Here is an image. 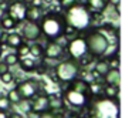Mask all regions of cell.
I'll use <instances>...</instances> for the list:
<instances>
[{
  "mask_svg": "<svg viewBox=\"0 0 132 118\" xmlns=\"http://www.w3.org/2000/svg\"><path fill=\"white\" fill-rule=\"evenodd\" d=\"M84 37L87 44V51L94 58L104 57L109 47V37L100 27H88L87 30L80 33Z\"/></svg>",
  "mask_w": 132,
  "mask_h": 118,
  "instance_id": "6da1fadb",
  "label": "cell"
},
{
  "mask_svg": "<svg viewBox=\"0 0 132 118\" xmlns=\"http://www.w3.org/2000/svg\"><path fill=\"white\" fill-rule=\"evenodd\" d=\"M65 23L77 29L78 32H84L91 26V12L84 2H77L68 9L61 10Z\"/></svg>",
  "mask_w": 132,
  "mask_h": 118,
  "instance_id": "7a4b0ae2",
  "label": "cell"
},
{
  "mask_svg": "<svg viewBox=\"0 0 132 118\" xmlns=\"http://www.w3.org/2000/svg\"><path fill=\"white\" fill-rule=\"evenodd\" d=\"M41 29V34L47 40H54L60 34H63L64 27H65V19L61 12H51L46 10L43 17L38 21Z\"/></svg>",
  "mask_w": 132,
  "mask_h": 118,
  "instance_id": "3957f363",
  "label": "cell"
},
{
  "mask_svg": "<svg viewBox=\"0 0 132 118\" xmlns=\"http://www.w3.org/2000/svg\"><path fill=\"white\" fill-rule=\"evenodd\" d=\"M81 67L78 64L77 60L71 57H65L63 60L57 61L54 66V71L57 75L58 84L60 83H70L71 80H74L75 77H78Z\"/></svg>",
  "mask_w": 132,
  "mask_h": 118,
  "instance_id": "277c9868",
  "label": "cell"
},
{
  "mask_svg": "<svg viewBox=\"0 0 132 118\" xmlns=\"http://www.w3.org/2000/svg\"><path fill=\"white\" fill-rule=\"evenodd\" d=\"M61 85H64L61 88V94H63V98L65 101V104L70 107V108L75 109V111L81 112V111H85V108L88 107V104L92 101L91 97L82 94V92H78L74 91V90L68 88L67 84L68 83H60Z\"/></svg>",
  "mask_w": 132,
  "mask_h": 118,
  "instance_id": "5b68a950",
  "label": "cell"
},
{
  "mask_svg": "<svg viewBox=\"0 0 132 118\" xmlns=\"http://www.w3.org/2000/svg\"><path fill=\"white\" fill-rule=\"evenodd\" d=\"M16 90L20 94V98H33L36 94L41 91V90H46V85L41 80H37V78H26L23 81H19L17 85H16Z\"/></svg>",
  "mask_w": 132,
  "mask_h": 118,
  "instance_id": "8992f818",
  "label": "cell"
},
{
  "mask_svg": "<svg viewBox=\"0 0 132 118\" xmlns=\"http://www.w3.org/2000/svg\"><path fill=\"white\" fill-rule=\"evenodd\" d=\"M20 27V34L21 37L24 38V41H37L38 38L41 37V29H40V24L37 21H29V20H24L21 21L20 24L17 26V29Z\"/></svg>",
  "mask_w": 132,
  "mask_h": 118,
  "instance_id": "52a82bcc",
  "label": "cell"
},
{
  "mask_svg": "<svg viewBox=\"0 0 132 118\" xmlns=\"http://www.w3.org/2000/svg\"><path fill=\"white\" fill-rule=\"evenodd\" d=\"M65 57H68L67 50L61 47L60 44H57L54 40H47L44 43V58L47 61H55L57 63Z\"/></svg>",
  "mask_w": 132,
  "mask_h": 118,
  "instance_id": "ba28073f",
  "label": "cell"
},
{
  "mask_svg": "<svg viewBox=\"0 0 132 118\" xmlns=\"http://www.w3.org/2000/svg\"><path fill=\"white\" fill-rule=\"evenodd\" d=\"M67 54L68 57L74 58V60H78L80 57H82L84 54H87V44H85V40L81 34L75 36V37L70 38L68 40V44H67Z\"/></svg>",
  "mask_w": 132,
  "mask_h": 118,
  "instance_id": "9c48e42d",
  "label": "cell"
},
{
  "mask_svg": "<svg viewBox=\"0 0 132 118\" xmlns=\"http://www.w3.org/2000/svg\"><path fill=\"white\" fill-rule=\"evenodd\" d=\"M26 10H27V4H24L21 0H13L7 4L6 13L17 23V26L21 21L26 20Z\"/></svg>",
  "mask_w": 132,
  "mask_h": 118,
  "instance_id": "30bf717a",
  "label": "cell"
},
{
  "mask_svg": "<svg viewBox=\"0 0 132 118\" xmlns=\"http://www.w3.org/2000/svg\"><path fill=\"white\" fill-rule=\"evenodd\" d=\"M30 101H31V111L37 112V114L50 109V97L46 90H41L38 94H36L33 98H30Z\"/></svg>",
  "mask_w": 132,
  "mask_h": 118,
  "instance_id": "8fae6325",
  "label": "cell"
},
{
  "mask_svg": "<svg viewBox=\"0 0 132 118\" xmlns=\"http://www.w3.org/2000/svg\"><path fill=\"white\" fill-rule=\"evenodd\" d=\"M2 43H3V46L7 47V49L17 50V47L24 43V38L21 37V34L17 32H12V33L6 32L3 36V38H2Z\"/></svg>",
  "mask_w": 132,
  "mask_h": 118,
  "instance_id": "7c38bea8",
  "label": "cell"
},
{
  "mask_svg": "<svg viewBox=\"0 0 132 118\" xmlns=\"http://www.w3.org/2000/svg\"><path fill=\"white\" fill-rule=\"evenodd\" d=\"M67 87L71 88V90H74V91L82 92V94H85V95H88V97L92 98L91 88H89V83L85 81L84 78H81V77H75L74 80H71L68 84H67Z\"/></svg>",
  "mask_w": 132,
  "mask_h": 118,
  "instance_id": "4fadbf2b",
  "label": "cell"
},
{
  "mask_svg": "<svg viewBox=\"0 0 132 118\" xmlns=\"http://www.w3.org/2000/svg\"><path fill=\"white\" fill-rule=\"evenodd\" d=\"M38 63H40V60H36L31 56H24V57H20L17 66L20 67V70L23 73H34Z\"/></svg>",
  "mask_w": 132,
  "mask_h": 118,
  "instance_id": "5bb4252c",
  "label": "cell"
},
{
  "mask_svg": "<svg viewBox=\"0 0 132 118\" xmlns=\"http://www.w3.org/2000/svg\"><path fill=\"white\" fill-rule=\"evenodd\" d=\"M46 13V9L44 7H40V6H27V10H26V20L29 21H40V19L43 17V14Z\"/></svg>",
  "mask_w": 132,
  "mask_h": 118,
  "instance_id": "9a60e30c",
  "label": "cell"
},
{
  "mask_svg": "<svg viewBox=\"0 0 132 118\" xmlns=\"http://www.w3.org/2000/svg\"><path fill=\"white\" fill-rule=\"evenodd\" d=\"M121 81V73L119 68H109L105 74L102 75V83L104 84H118Z\"/></svg>",
  "mask_w": 132,
  "mask_h": 118,
  "instance_id": "2e32d148",
  "label": "cell"
},
{
  "mask_svg": "<svg viewBox=\"0 0 132 118\" xmlns=\"http://www.w3.org/2000/svg\"><path fill=\"white\" fill-rule=\"evenodd\" d=\"M29 56H31L36 60H43L44 58V44L38 41H31L29 47Z\"/></svg>",
  "mask_w": 132,
  "mask_h": 118,
  "instance_id": "e0dca14e",
  "label": "cell"
},
{
  "mask_svg": "<svg viewBox=\"0 0 132 118\" xmlns=\"http://www.w3.org/2000/svg\"><path fill=\"white\" fill-rule=\"evenodd\" d=\"M119 95V85L118 84H104L102 97L108 100H117Z\"/></svg>",
  "mask_w": 132,
  "mask_h": 118,
  "instance_id": "ac0fdd59",
  "label": "cell"
},
{
  "mask_svg": "<svg viewBox=\"0 0 132 118\" xmlns=\"http://www.w3.org/2000/svg\"><path fill=\"white\" fill-rule=\"evenodd\" d=\"M84 3L89 9V12H97V13H104L108 6L105 0H85Z\"/></svg>",
  "mask_w": 132,
  "mask_h": 118,
  "instance_id": "d6986e66",
  "label": "cell"
},
{
  "mask_svg": "<svg viewBox=\"0 0 132 118\" xmlns=\"http://www.w3.org/2000/svg\"><path fill=\"white\" fill-rule=\"evenodd\" d=\"M0 27H2L4 32H9V30L17 29V23H16L6 12H3L2 16H0Z\"/></svg>",
  "mask_w": 132,
  "mask_h": 118,
  "instance_id": "ffe728a7",
  "label": "cell"
},
{
  "mask_svg": "<svg viewBox=\"0 0 132 118\" xmlns=\"http://www.w3.org/2000/svg\"><path fill=\"white\" fill-rule=\"evenodd\" d=\"M94 68L97 70L98 73H100V75L102 77L104 74H105L106 71L109 70V64H108V60H106L105 57H98L94 60Z\"/></svg>",
  "mask_w": 132,
  "mask_h": 118,
  "instance_id": "44dd1931",
  "label": "cell"
},
{
  "mask_svg": "<svg viewBox=\"0 0 132 118\" xmlns=\"http://www.w3.org/2000/svg\"><path fill=\"white\" fill-rule=\"evenodd\" d=\"M2 60H3L4 63L12 68V67H14V66H17V64H19L20 57H19V54L16 51H13V53H6L4 56H2Z\"/></svg>",
  "mask_w": 132,
  "mask_h": 118,
  "instance_id": "7402d4cb",
  "label": "cell"
},
{
  "mask_svg": "<svg viewBox=\"0 0 132 118\" xmlns=\"http://www.w3.org/2000/svg\"><path fill=\"white\" fill-rule=\"evenodd\" d=\"M0 81H2L4 85H10V84L14 83V81H16V77H14V74H13L12 68H10L7 73H4V74H0Z\"/></svg>",
  "mask_w": 132,
  "mask_h": 118,
  "instance_id": "603a6c76",
  "label": "cell"
},
{
  "mask_svg": "<svg viewBox=\"0 0 132 118\" xmlns=\"http://www.w3.org/2000/svg\"><path fill=\"white\" fill-rule=\"evenodd\" d=\"M13 104L9 101V98H7L6 94H3V92H0V109H4V111H10V109L13 108Z\"/></svg>",
  "mask_w": 132,
  "mask_h": 118,
  "instance_id": "cb8c5ba5",
  "label": "cell"
},
{
  "mask_svg": "<svg viewBox=\"0 0 132 118\" xmlns=\"http://www.w3.org/2000/svg\"><path fill=\"white\" fill-rule=\"evenodd\" d=\"M16 105H17V108L21 109L24 114H26V112H29V111H31V101L27 100V98H21V100L19 101Z\"/></svg>",
  "mask_w": 132,
  "mask_h": 118,
  "instance_id": "d4e9b609",
  "label": "cell"
},
{
  "mask_svg": "<svg viewBox=\"0 0 132 118\" xmlns=\"http://www.w3.org/2000/svg\"><path fill=\"white\" fill-rule=\"evenodd\" d=\"M6 95H7L9 101L13 104V105H16V104H17L19 101L21 100V98H20V94H19V92H17V90H16V87H14V88H12V90H10V91L7 92Z\"/></svg>",
  "mask_w": 132,
  "mask_h": 118,
  "instance_id": "484cf974",
  "label": "cell"
},
{
  "mask_svg": "<svg viewBox=\"0 0 132 118\" xmlns=\"http://www.w3.org/2000/svg\"><path fill=\"white\" fill-rule=\"evenodd\" d=\"M80 33L81 32H78L77 29H74L72 26H70V24L65 23V27H64V32H63L64 36H67L68 38H72V37H75V36H78Z\"/></svg>",
  "mask_w": 132,
  "mask_h": 118,
  "instance_id": "4316f807",
  "label": "cell"
},
{
  "mask_svg": "<svg viewBox=\"0 0 132 118\" xmlns=\"http://www.w3.org/2000/svg\"><path fill=\"white\" fill-rule=\"evenodd\" d=\"M29 47H30V44L27 43V41H24L21 46L17 47V50H14V51L19 54V57H24V56H29Z\"/></svg>",
  "mask_w": 132,
  "mask_h": 118,
  "instance_id": "83f0119b",
  "label": "cell"
},
{
  "mask_svg": "<svg viewBox=\"0 0 132 118\" xmlns=\"http://www.w3.org/2000/svg\"><path fill=\"white\" fill-rule=\"evenodd\" d=\"M68 40L70 38L67 37V36H64V34H60L58 37H55L54 38V41L57 44H60L61 47H64V49H67V44H68Z\"/></svg>",
  "mask_w": 132,
  "mask_h": 118,
  "instance_id": "f1b7e54d",
  "label": "cell"
},
{
  "mask_svg": "<svg viewBox=\"0 0 132 118\" xmlns=\"http://www.w3.org/2000/svg\"><path fill=\"white\" fill-rule=\"evenodd\" d=\"M78 0H61L60 3V7H61V10H64V9H68V7H71L72 4H75Z\"/></svg>",
  "mask_w": 132,
  "mask_h": 118,
  "instance_id": "f546056e",
  "label": "cell"
},
{
  "mask_svg": "<svg viewBox=\"0 0 132 118\" xmlns=\"http://www.w3.org/2000/svg\"><path fill=\"white\" fill-rule=\"evenodd\" d=\"M9 70H10V67L0 58V74H4V73H7Z\"/></svg>",
  "mask_w": 132,
  "mask_h": 118,
  "instance_id": "4dcf8cb0",
  "label": "cell"
},
{
  "mask_svg": "<svg viewBox=\"0 0 132 118\" xmlns=\"http://www.w3.org/2000/svg\"><path fill=\"white\" fill-rule=\"evenodd\" d=\"M7 118H24V115L21 114V112L19 111H9V115H7Z\"/></svg>",
  "mask_w": 132,
  "mask_h": 118,
  "instance_id": "1f68e13d",
  "label": "cell"
},
{
  "mask_svg": "<svg viewBox=\"0 0 132 118\" xmlns=\"http://www.w3.org/2000/svg\"><path fill=\"white\" fill-rule=\"evenodd\" d=\"M108 4H111V6H114V7H119L121 0H108Z\"/></svg>",
  "mask_w": 132,
  "mask_h": 118,
  "instance_id": "d6a6232c",
  "label": "cell"
},
{
  "mask_svg": "<svg viewBox=\"0 0 132 118\" xmlns=\"http://www.w3.org/2000/svg\"><path fill=\"white\" fill-rule=\"evenodd\" d=\"M33 6H40V7H44V4H43V0H33ZM30 6V4H29Z\"/></svg>",
  "mask_w": 132,
  "mask_h": 118,
  "instance_id": "836d02e7",
  "label": "cell"
},
{
  "mask_svg": "<svg viewBox=\"0 0 132 118\" xmlns=\"http://www.w3.org/2000/svg\"><path fill=\"white\" fill-rule=\"evenodd\" d=\"M9 111H4V109H0V118H7Z\"/></svg>",
  "mask_w": 132,
  "mask_h": 118,
  "instance_id": "e575fe53",
  "label": "cell"
},
{
  "mask_svg": "<svg viewBox=\"0 0 132 118\" xmlns=\"http://www.w3.org/2000/svg\"><path fill=\"white\" fill-rule=\"evenodd\" d=\"M53 2L54 0H43V4L44 6H50V4H53Z\"/></svg>",
  "mask_w": 132,
  "mask_h": 118,
  "instance_id": "d590c367",
  "label": "cell"
},
{
  "mask_svg": "<svg viewBox=\"0 0 132 118\" xmlns=\"http://www.w3.org/2000/svg\"><path fill=\"white\" fill-rule=\"evenodd\" d=\"M3 51H4V46H3V43L0 41V58H2V56H3Z\"/></svg>",
  "mask_w": 132,
  "mask_h": 118,
  "instance_id": "8d00e7d4",
  "label": "cell"
},
{
  "mask_svg": "<svg viewBox=\"0 0 132 118\" xmlns=\"http://www.w3.org/2000/svg\"><path fill=\"white\" fill-rule=\"evenodd\" d=\"M4 33H6V32H4V30H3V29H2V27H0V41H2V38H3V36H4Z\"/></svg>",
  "mask_w": 132,
  "mask_h": 118,
  "instance_id": "74e56055",
  "label": "cell"
},
{
  "mask_svg": "<svg viewBox=\"0 0 132 118\" xmlns=\"http://www.w3.org/2000/svg\"><path fill=\"white\" fill-rule=\"evenodd\" d=\"M21 2H23L24 4H27V6H29V4H31V3H33V0H21Z\"/></svg>",
  "mask_w": 132,
  "mask_h": 118,
  "instance_id": "f35d334b",
  "label": "cell"
},
{
  "mask_svg": "<svg viewBox=\"0 0 132 118\" xmlns=\"http://www.w3.org/2000/svg\"><path fill=\"white\" fill-rule=\"evenodd\" d=\"M104 118H118V117H112V115H108V117H104Z\"/></svg>",
  "mask_w": 132,
  "mask_h": 118,
  "instance_id": "ab89813d",
  "label": "cell"
},
{
  "mask_svg": "<svg viewBox=\"0 0 132 118\" xmlns=\"http://www.w3.org/2000/svg\"><path fill=\"white\" fill-rule=\"evenodd\" d=\"M54 2H57V3H60V2H61V0H54Z\"/></svg>",
  "mask_w": 132,
  "mask_h": 118,
  "instance_id": "60d3db41",
  "label": "cell"
}]
</instances>
